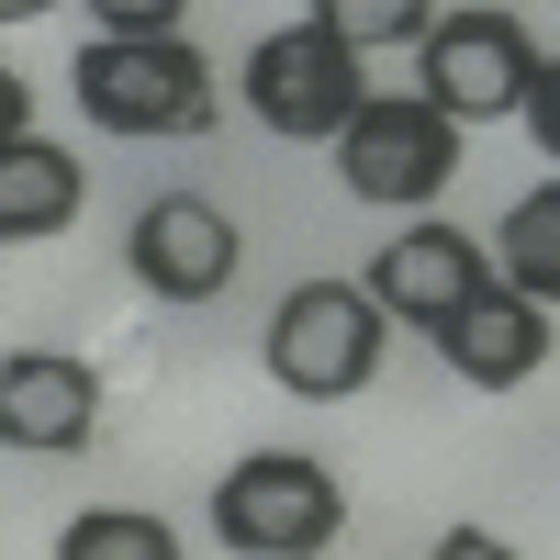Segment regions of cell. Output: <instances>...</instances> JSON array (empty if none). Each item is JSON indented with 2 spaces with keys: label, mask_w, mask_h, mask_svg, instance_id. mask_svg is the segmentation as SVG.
<instances>
[{
  "label": "cell",
  "mask_w": 560,
  "mask_h": 560,
  "mask_svg": "<svg viewBox=\"0 0 560 560\" xmlns=\"http://www.w3.org/2000/svg\"><path fill=\"white\" fill-rule=\"evenodd\" d=\"M179 12H191V0H90L102 34H179Z\"/></svg>",
  "instance_id": "9a60e30c"
},
{
  "label": "cell",
  "mask_w": 560,
  "mask_h": 560,
  "mask_svg": "<svg viewBox=\"0 0 560 560\" xmlns=\"http://www.w3.org/2000/svg\"><path fill=\"white\" fill-rule=\"evenodd\" d=\"M23 124H34V90H23L12 68H0V135H23Z\"/></svg>",
  "instance_id": "2e32d148"
},
{
  "label": "cell",
  "mask_w": 560,
  "mask_h": 560,
  "mask_svg": "<svg viewBox=\"0 0 560 560\" xmlns=\"http://www.w3.org/2000/svg\"><path fill=\"white\" fill-rule=\"evenodd\" d=\"M348 527V504H337V471L303 448H258L236 459V471L213 482V538L236 549V560H303Z\"/></svg>",
  "instance_id": "3957f363"
},
{
  "label": "cell",
  "mask_w": 560,
  "mask_h": 560,
  "mask_svg": "<svg viewBox=\"0 0 560 560\" xmlns=\"http://www.w3.org/2000/svg\"><path fill=\"white\" fill-rule=\"evenodd\" d=\"M325 147H337V179L359 202H438L459 179V124L427 102V90H393V102L359 90V113L325 135Z\"/></svg>",
  "instance_id": "277c9868"
},
{
  "label": "cell",
  "mask_w": 560,
  "mask_h": 560,
  "mask_svg": "<svg viewBox=\"0 0 560 560\" xmlns=\"http://www.w3.org/2000/svg\"><path fill=\"white\" fill-rule=\"evenodd\" d=\"M102 427V382L68 348H12L0 359V448H90Z\"/></svg>",
  "instance_id": "30bf717a"
},
{
  "label": "cell",
  "mask_w": 560,
  "mask_h": 560,
  "mask_svg": "<svg viewBox=\"0 0 560 560\" xmlns=\"http://www.w3.org/2000/svg\"><path fill=\"white\" fill-rule=\"evenodd\" d=\"M90 202V168L68 147H45V135H0V247H23V236H57V224H79Z\"/></svg>",
  "instance_id": "8fae6325"
},
{
  "label": "cell",
  "mask_w": 560,
  "mask_h": 560,
  "mask_svg": "<svg viewBox=\"0 0 560 560\" xmlns=\"http://www.w3.org/2000/svg\"><path fill=\"white\" fill-rule=\"evenodd\" d=\"M382 348H393V314L370 303V280H303L280 292L269 314V382L292 404H348L382 382Z\"/></svg>",
  "instance_id": "6da1fadb"
},
{
  "label": "cell",
  "mask_w": 560,
  "mask_h": 560,
  "mask_svg": "<svg viewBox=\"0 0 560 560\" xmlns=\"http://www.w3.org/2000/svg\"><path fill=\"white\" fill-rule=\"evenodd\" d=\"M482 280H493V258L459 236V224H404V236L370 258V303H382L393 325H448Z\"/></svg>",
  "instance_id": "9c48e42d"
},
{
  "label": "cell",
  "mask_w": 560,
  "mask_h": 560,
  "mask_svg": "<svg viewBox=\"0 0 560 560\" xmlns=\"http://www.w3.org/2000/svg\"><path fill=\"white\" fill-rule=\"evenodd\" d=\"M57 560H168V527L135 516V504H90V516L57 538Z\"/></svg>",
  "instance_id": "4fadbf2b"
},
{
  "label": "cell",
  "mask_w": 560,
  "mask_h": 560,
  "mask_svg": "<svg viewBox=\"0 0 560 560\" xmlns=\"http://www.w3.org/2000/svg\"><path fill=\"white\" fill-rule=\"evenodd\" d=\"M34 12H57V0H0V23H34Z\"/></svg>",
  "instance_id": "e0dca14e"
},
{
  "label": "cell",
  "mask_w": 560,
  "mask_h": 560,
  "mask_svg": "<svg viewBox=\"0 0 560 560\" xmlns=\"http://www.w3.org/2000/svg\"><path fill=\"white\" fill-rule=\"evenodd\" d=\"M549 68V45L516 23V12H427V34H415V79H427V102L448 124H482V113H516L527 79Z\"/></svg>",
  "instance_id": "5b68a950"
},
{
  "label": "cell",
  "mask_w": 560,
  "mask_h": 560,
  "mask_svg": "<svg viewBox=\"0 0 560 560\" xmlns=\"http://www.w3.org/2000/svg\"><path fill=\"white\" fill-rule=\"evenodd\" d=\"M493 247H504L493 269L516 280V292H538V303L560 292V191H549V179H538V191H527L516 213H504V236H493Z\"/></svg>",
  "instance_id": "7c38bea8"
},
{
  "label": "cell",
  "mask_w": 560,
  "mask_h": 560,
  "mask_svg": "<svg viewBox=\"0 0 560 560\" xmlns=\"http://www.w3.org/2000/svg\"><path fill=\"white\" fill-rule=\"evenodd\" d=\"M247 102L269 135H292V147H325L348 113H359V45H337L325 23H280L247 45Z\"/></svg>",
  "instance_id": "8992f818"
},
{
  "label": "cell",
  "mask_w": 560,
  "mask_h": 560,
  "mask_svg": "<svg viewBox=\"0 0 560 560\" xmlns=\"http://www.w3.org/2000/svg\"><path fill=\"white\" fill-rule=\"evenodd\" d=\"M427 12H438V0H314V23L337 45H359V57H370V45H415Z\"/></svg>",
  "instance_id": "5bb4252c"
},
{
  "label": "cell",
  "mask_w": 560,
  "mask_h": 560,
  "mask_svg": "<svg viewBox=\"0 0 560 560\" xmlns=\"http://www.w3.org/2000/svg\"><path fill=\"white\" fill-rule=\"evenodd\" d=\"M124 258H135V280H147L158 303H213L224 280H236V213L224 202H202V191H158L147 213H135V236H124Z\"/></svg>",
  "instance_id": "52a82bcc"
},
{
  "label": "cell",
  "mask_w": 560,
  "mask_h": 560,
  "mask_svg": "<svg viewBox=\"0 0 560 560\" xmlns=\"http://www.w3.org/2000/svg\"><path fill=\"white\" fill-rule=\"evenodd\" d=\"M79 113L102 124V135H202L213 124V68H202V45H179V34H102V45H79Z\"/></svg>",
  "instance_id": "7a4b0ae2"
},
{
  "label": "cell",
  "mask_w": 560,
  "mask_h": 560,
  "mask_svg": "<svg viewBox=\"0 0 560 560\" xmlns=\"http://www.w3.org/2000/svg\"><path fill=\"white\" fill-rule=\"evenodd\" d=\"M427 337L448 348V370H459L471 393H516V382L549 370V303L516 292V280H482V292L459 303L448 325H427Z\"/></svg>",
  "instance_id": "ba28073f"
}]
</instances>
